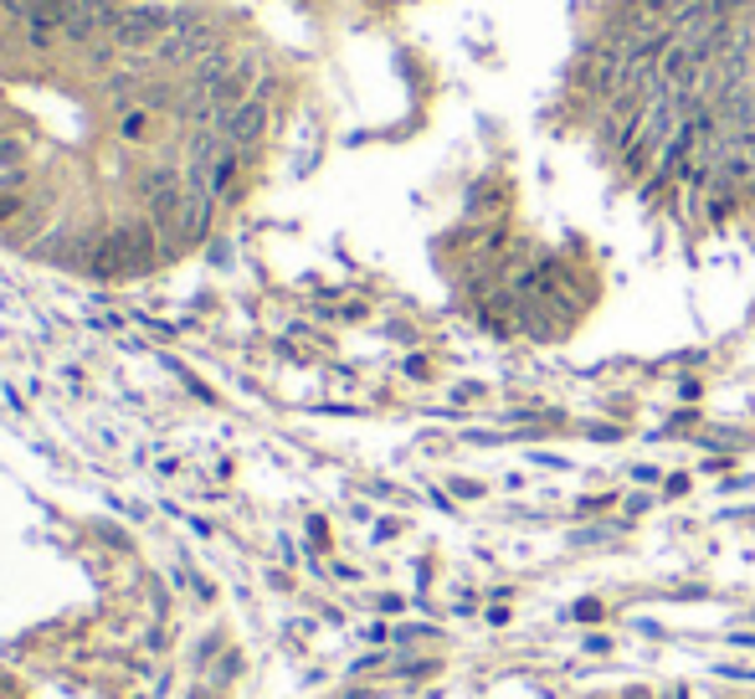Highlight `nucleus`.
Segmentation results:
<instances>
[{"instance_id": "obj_1", "label": "nucleus", "mask_w": 755, "mask_h": 699, "mask_svg": "<svg viewBox=\"0 0 755 699\" xmlns=\"http://www.w3.org/2000/svg\"><path fill=\"white\" fill-rule=\"evenodd\" d=\"M0 699H36V695H32V684L21 679V674H11V668L0 664Z\"/></svg>"}]
</instances>
